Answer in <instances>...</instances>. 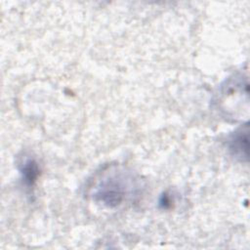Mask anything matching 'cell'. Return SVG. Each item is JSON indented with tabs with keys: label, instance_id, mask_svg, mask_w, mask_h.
<instances>
[{
	"label": "cell",
	"instance_id": "7a4b0ae2",
	"mask_svg": "<svg viewBox=\"0 0 250 250\" xmlns=\"http://www.w3.org/2000/svg\"><path fill=\"white\" fill-rule=\"evenodd\" d=\"M230 149L236 155L246 156L243 153V150L247 153V132H245V134L239 132L233 136L232 140L230 141Z\"/></svg>",
	"mask_w": 250,
	"mask_h": 250
},
{
	"label": "cell",
	"instance_id": "6da1fadb",
	"mask_svg": "<svg viewBox=\"0 0 250 250\" xmlns=\"http://www.w3.org/2000/svg\"><path fill=\"white\" fill-rule=\"evenodd\" d=\"M38 172H39V169H38L37 163L34 160L29 159L25 161L21 169L23 182L28 186H32L36 182V179L38 177Z\"/></svg>",
	"mask_w": 250,
	"mask_h": 250
}]
</instances>
